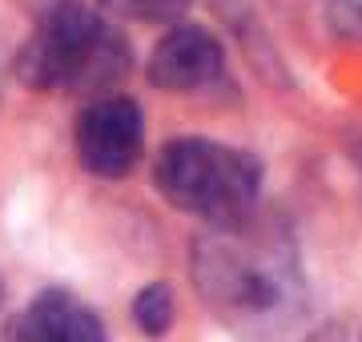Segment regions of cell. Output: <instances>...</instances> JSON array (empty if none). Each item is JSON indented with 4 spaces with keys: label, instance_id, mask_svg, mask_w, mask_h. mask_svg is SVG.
I'll list each match as a JSON object with an SVG mask.
<instances>
[{
    "label": "cell",
    "instance_id": "cell-1",
    "mask_svg": "<svg viewBox=\"0 0 362 342\" xmlns=\"http://www.w3.org/2000/svg\"><path fill=\"white\" fill-rule=\"evenodd\" d=\"M129 49L121 33L81 4H57L16 57V73L40 93H101L125 77Z\"/></svg>",
    "mask_w": 362,
    "mask_h": 342
},
{
    "label": "cell",
    "instance_id": "cell-2",
    "mask_svg": "<svg viewBox=\"0 0 362 342\" xmlns=\"http://www.w3.org/2000/svg\"><path fill=\"white\" fill-rule=\"evenodd\" d=\"M153 177L169 206L218 225L242 222L258 198V165L230 145L197 137L169 141L153 161Z\"/></svg>",
    "mask_w": 362,
    "mask_h": 342
},
{
    "label": "cell",
    "instance_id": "cell-3",
    "mask_svg": "<svg viewBox=\"0 0 362 342\" xmlns=\"http://www.w3.org/2000/svg\"><path fill=\"white\" fill-rule=\"evenodd\" d=\"M145 121L129 97H97L85 105L77 121V153L81 165L97 177H125L141 161Z\"/></svg>",
    "mask_w": 362,
    "mask_h": 342
},
{
    "label": "cell",
    "instance_id": "cell-4",
    "mask_svg": "<svg viewBox=\"0 0 362 342\" xmlns=\"http://www.w3.org/2000/svg\"><path fill=\"white\" fill-rule=\"evenodd\" d=\"M226 53L214 33L197 25H173L149 57V81L169 93H194L218 81Z\"/></svg>",
    "mask_w": 362,
    "mask_h": 342
},
{
    "label": "cell",
    "instance_id": "cell-5",
    "mask_svg": "<svg viewBox=\"0 0 362 342\" xmlns=\"http://www.w3.org/2000/svg\"><path fill=\"white\" fill-rule=\"evenodd\" d=\"M4 342H105V326L69 290H45L8 322Z\"/></svg>",
    "mask_w": 362,
    "mask_h": 342
},
{
    "label": "cell",
    "instance_id": "cell-6",
    "mask_svg": "<svg viewBox=\"0 0 362 342\" xmlns=\"http://www.w3.org/2000/svg\"><path fill=\"white\" fill-rule=\"evenodd\" d=\"M133 322L141 326V334H149V338H157V334H165L169 322H173V294H169V286H145L141 294H137V302H133Z\"/></svg>",
    "mask_w": 362,
    "mask_h": 342
},
{
    "label": "cell",
    "instance_id": "cell-7",
    "mask_svg": "<svg viewBox=\"0 0 362 342\" xmlns=\"http://www.w3.org/2000/svg\"><path fill=\"white\" fill-rule=\"evenodd\" d=\"M109 13L129 16V20H145V25H169V20H181L189 0H101Z\"/></svg>",
    "mask_w": 362,
    "mask_h": 342
}]
</instances>
